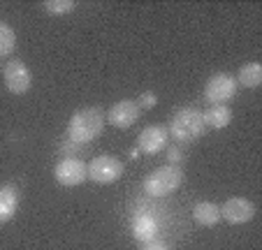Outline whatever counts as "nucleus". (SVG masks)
<instances>
[{
  "instance_id": "1",
  "label": "nucleus",
  "mask_w": 262,
  "mask_h": 250,
  "mask_svg": "<svg viewBox=\"0 0 262 250\" xmlns=\"http://www.w3.org/2000/svg\"><path fill=\"white\" fill-rule=\"evenodd\" d=\"M104 118L102 109L98 107H86V109H79L70 116V123H68V139L74 144H86V142H93L100 132L104 130Z\"/></svg>"
},
{
  "instance_id": "2",
  "label": "nucleus",
  "mask_w": 262,
  "mask_h": 250,
  "mask_svg": "<svg viewBox=\"0 0 262 250\" xmlns=\"http://www.w3.org/2000/svg\"><path fill=\"white\" fill-rule=\"evenodd\" d=\"M204 130L207 125H204L202 111L195 107H183L172 116L167 132L177 144H193L202 137Z\"/></svg>"
},
{
  "instance_id": "3",
  "label": "nucleus",
  "mask_w": 262,
  "mask_h": 250,
  "mask_svg": "<svg viewBox=\"0 0 262 250\" xmlns=\"http://www.w3.org/2000/svg\"><path fill=\"white\" fill-rule=\"evenodd\" d=\"M183 183V169L177 165L158 167L144 178V192L151 197H167L174 190H179Z\"/></svg>"
},
{
  "instance_id": "4",
  "label": "nucleus",
  "mask_w": 262,
  "mask_h": 250,
  "mask_svg": "<svg viewBox=\"0 0 262 250\" xmlns=\"http://www.w3.org/2000/svg\"><path fill=\"white\" fill-rule=\"evenodd\" d=\"M89 167V178L100 186H109V183H116L123 176V162L114 155H98L91 160Z\"/></svg>"
},
{
  "instance_id": "5",
  "label": "nucleus",
  "mask_w": 262,
  "mask_h": 250,
  "mask_svg": "<svg viewBox=\"0 0 262 250\" xmlns=\"http://www.w3.org/2000/svg\"><path fill=\"white\" fill-rule=\"evenodd\" d=\"M237 86L239 83L232 74L218 72V74H213L207 81V86H204V98L211 104H225L237 95Z\"/></svg>"
},
{
  "instance_id": "6",
  "label": "nucleus",
  "mask_w": 262,
  "mask_h": 250,
  "mask_svg": "<svg viewBox=\"0 0 262 250\" xmlns=\"http://www.w3.org/2000/svg\"><path fill=\"white\" fill-rule=\"evenodd\" d=\"M3 77H5V86L12 95H24L33 86V74L24 60H10L3 67Z\"/></svg>"
},
{
  "instance_id": "7",
  "label": "nucleus",
  "mask_w": 262,
  "mask_h": 250,
  "mask_svg": "<svg viewBox=\"0 0 262 250\" xmlns=\"http://www.w3.org/2000/svg\"><path fill=\"white\" fill-rule=\"evenodd\" d=\"M54 176L60 186L74 188V186H81V183L89 178V167H86L79 157H65V160H60L58 165H56Z\"/></svg>"
},
{
  "instance_id": "8",
  "label": "nucleus",
  "mask_w": 262,
  "mask_h": 250,
  "mask_svg": "<svg viewBox=\"0 0 262 250\" xmlns=\"http://www.w3.org/2000/svg\"><path fill=\"white\" fill-rule=\"evenodd\" d=\"M169 144V132L165 125H148L137 137V151L144 155H158Z\"/></svg>"
},
{
  "instance_id": "9",
  "label": "nucleus",
  "mask_w": 262,
  "mask_h": 250,
  "mask_svg": "<svg viewBox=\"0 0 262 250\" xmlns=\"http://www.w3.org/2000/svg\"><path fill=\"white\" fill-rule=\"evenodd\" d=\"M253 216H255V204L244 197H232L221 206V218H225L230 225H244L253 220Z\"/></svg>"
},
{
  "instance_id": "10",
  "label": "nucleus",
  "mask_w": 262,
  "mask_h": 250,
  "mask_svg": "<svg viewBox=\"0 0 262 250\" xmlns=\"http://www.w3.org/2000/svg\"><path fill=\"white\" fill-rule=\"evenodd\" d=\"M139 111H142V109L137 107L135 100H121V102H116L114 107L109 109V113L104 118H107V123H112L114 128L125 130V128H130L133 123H137Z\"/></svg>"
},
{
  "instance_id": "11",
  "label": "nucleus",
  "mask_w": 262,
  "mask_h": 250,
  "mask_svg": "<svg viewBox=\"0 0 262 250\" xmlns=\"http://www.w3.org/2000/svg\"><path fill=\"white\" fill-rule=\"evenodd\" d=\"M16 209H19V190L12 183H3L0 186V225L10 222Z\"/></svg>"
},
{
  "instance_id": "12",
  "label": "nucleus",
  "mask_w": 262,
  "mask_h": 250,
  "mask_svg": "<svg viewBox=\"0 0 262 250\" xmlns=\"http://www.w3.org/2000/svg\"><path fill=\"white\" fill-rule=\"evenodd\" d=\"M193 220L200 227H216L221 222V206L213 201H198L193 206Z\"/></svg>"
},
{
  "instance_id": "13",
  "label": "nucleus",
  "mask_w": 262,
  "mask_h": 250,
  "mask_svg": "<svg viewBox=\"0 0 262 250\" xmlns=\"http://www.w3.org/2000/svg\"><path fill=\"white\" fill-rule=\"evenodd\" d=\"M204 116V125L211 130H223L228 128L230 121H232V109L228 104H211L207 111H202Z\"/></svg>"
},
{
  "instance_id": "14",
  "label": "nucleus",
  "mask_w": 262,
  "mask_h": 250,
  "mask_svg": "<svg viewBox=\"0 0 262 250\" xmlns=\"http://www.w3.org/2000/svg\"><path fill=\"white\" fill-rule=\"evenodd\" d=\"M237 83H242V86H246V88H257V86L262 83V65L257 63V60L246 63L242 70H239Z\"/></svg>"
},
{
  "instance_id": "15",
  "label": "nucleus",
  "mask_w": 262,
  "mask_h": 250,
  "mask_svg": "<svg viewBox=\"0 0 262 250\" xmlns=\"http://www.w3.org/2000/svg\"><path fill=\"white\" fill-rule=\"evenodd\" d=\"M14 49H16V35H14V30H12L7 24H3V21H0V58L10 56Z\"/></svg>"
},
{
  "instance_id": "16",
  "label": "nucleus",
  "mask_w": 262,
  "mask_h": 250,
  "mask_svg": "<svg viewBox=\"0 0 262 250\" xmlns=\"http://www.w3.org/2000/svg\"><path fill=\"white\" fill-rule=\"evenodd\" d=\"M135 236H137L139 241H144V243H148V241L156 236V222L146 216L137 218V220H135Z\"/></svg>"
},
{
  "instance_id": "17",
  "label": "nucleus",
  "mask_w": 262,
  "mask_h": 250,
  "mask_svg": "<svg viewBox=\"0 0 262 250\" xmlns=\"http://www.w3.org/2000/svg\"><path fill=\"white\" fill-rule=\"evenodd\" d=\"M42 7H45L51 16H65V14H70L77 5H74L72 0H47Z\"/></svg>"
},
{
  "instance_id": "18",
  "label": "nucleus",
  "mask_w": 262,
  "mask_h": 250,
  "mask_svg": "<svg viewBox=\"0 0 262 250\" xmlns=\"http://www.w3.org/2000/svg\"><path fill=\"white\" fill-rule=\"evenodd\" d=\"M135 102H137L139 109H154L156 104H158V95L151 93V90H146V93H142V98L135 100Z\"/></svg>"
},
{
  "instance_id": "19",
  "label": "nucleus",
  "mask_w": 262,
  "mask_h": 250,
  "mask_svg": "<svg viewBox=\"0 0 262 250\" xmlns=\"http://www.w3.org/2000/svg\"><path fill=\"white\" fill-rule=\"evenodd\" d=\"M167 157H169V165H177V167H179V162L183 160L181 148H179V146H169V148H167Z\"/></svg>"
},
{
  "instance_id": "20",
  "label": "nucleus",
  "mask_w": 262,
  "mask_h": 250,
  "mask_svg": "<svg viewBox=\"0 0 262 250\" xmlns=\"http://www.w3.org/2000/svg\"><path fill=\"white\" fill-rule=\"evenodd\" d=\"M142 250H169L165 243H158V241H148V243L142 245Z\"/></svg>"
}]
</instances>
